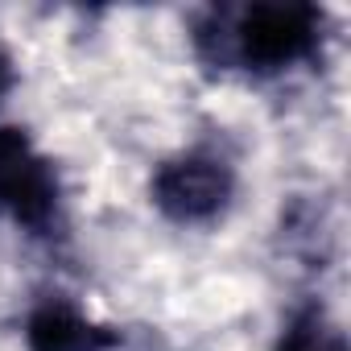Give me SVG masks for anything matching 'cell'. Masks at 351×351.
<instances>
[{
	"instance_id": "6",
	"label": "cell",
	"mask_w": 351,
	"mask_h": 351,
	"mask_svg": "<svg viewBox=\"0 0 351 351\" xmlns=\"http://www.w3.org/2000/svg\"><path fill=\"white\" fill-rule=\"evenodd\" d=\"M13 87H17V62H13V54L5 50V42H0V108H5V99H9Z\"/></svg>"
},
{
	"instance_id": "4",
	"label": "cell",
	"mask_w": 351,
	"mask_h": 351,
	"mask_svg": "<svg viewBox=\"0 0 351 351\" xmlns=\"http://www.w3.org/2000/svg\"><path fill=\"white\" fill-rule=\"evenodd\" d=\"M25 351H116L124 335L108 322H95L79 302L46 293L25 310L21 322Z\"/></svg>"
},
{
	"instance_id": "3",
	"label": "cell",
	"mask_w": 351,
	"mask_h": 351,
	"mask_svg": "<svg viewBox=\"0 0 351 351\" xmlns=\"http://www.w3.org/2000/svg\"><path fill=\"white\" fill-rule=\"evenodd\" d=\"M240 191V173L228 153L211 145H195L165 157L149 178V203L161 219L178 228H211L219 223Z\"/></svg>"
},
{
	"instance_id": "2",
	"label": "cell",
	"mask_w": 351,
	"mask_h": 351,
	"mask_svg": "<svg viewBox=\"0 0 351 351\" xmlns=\"http://www.w3.org/2000/svg\"><path fill=\"white\" fill-rule=\"evenodd\" d=\"M0 223H13L29 240H66L58 165L17 124H0Z\"/></svg>"
},
{
	"instance_id": "5",
	"label": "cell",
	"mask_w": 351,
	"mask_h": 351,
	"mask_svg": "<svg viewBox=\"0 0 351 351\" xmlns=\"http://www.w3.org/2000/svg\"><path fill=\"white\" fill-rule=\"evenodd\" d=\"M273 351H347V339L330 318V310L318 298H310L289 310V318L273 339Z\"/></svg>"
},
{
	"instance_id": "1",
	"label": "cell",
	"mask_w": 351,
	"mask_h": 351,
	"mask_svg": "<svg viewBox=\"0 0 351 351\" xmlns=\"http://www.w3.org/2000/svg\"><path fill=\"white\" fill-rule=\"evenodd\" d=\"M195 58L211 75L281 79L322 58L326 9L306 0H265V5H211L191 25Z\"/></svg>"
}]
</instances>
